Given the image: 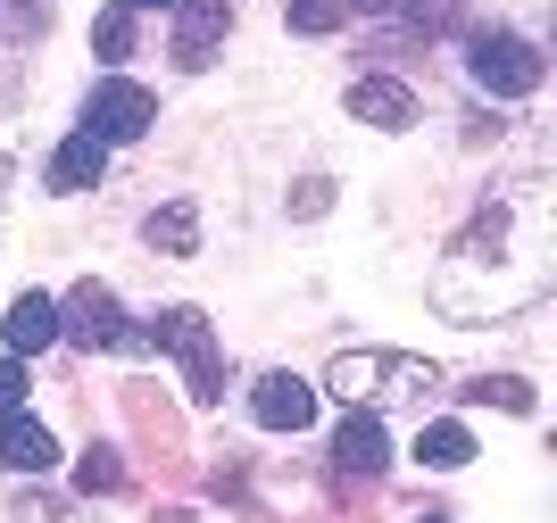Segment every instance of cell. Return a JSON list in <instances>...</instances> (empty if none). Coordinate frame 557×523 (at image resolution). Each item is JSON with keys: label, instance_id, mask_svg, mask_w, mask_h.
Instances as JSON below:
<instances>
[{"label": "cell", "instance_id": "6da1fadb", "mask_svg": "<svg viewBox=\"0 0 557 523\" xmlns=\"http://www.w3.org/2000/svg\"><path fill=\"white\" fill-rule=\"evenodd\" d=\"M557 274V200L549 183L524 175L508 191H491L483 216L449 241L442 274H433V308L458 324H499L516 308H533Z\"/></svg>", "mask_w": 557, "mask_h": 523}, {"label": "cell", "instance_id": "7a4b0ae2", "mask_svg": "<svg viewBox=\"0 0 557 523\" xmlns=\"http://www.w3.org/2000/svg\"><path fill=\"white\" fill-rule=\"evenodd\" d=\"M325 383L349 408H374V399H424V390H433V365L399 358V349H349V358H333Z\"/></svg>", "mask_w": 557, "mask_h": 523}, {"label": "cell", "instance_id": "3957f363", "mask_svg": "<svg viewBox=\"0 0 557 523\" xmlns=\"http://www.w3.org/2000/svg\"><path fill=\"white\" fill-rule=\"evenodd\" d=\"M150 341L175 349V365H184V383H191V399H200V408H216V399H225V358H216V333H209V316H200V308H166Z\"/></svg>", "mask_w": 557, "mask_h": 523}, {"label": "cell", "instance_id": "277c9868", "mask_svg": "<svg viewBox=\"0 0 557 523\" xmlns=\"http://www.w3.org/2000/svg\"><path fill=\"white\" fill-rule=\"evenodd\" d=\"M59 333H67L75 349H150V333L125 324V308H116L109 283H75L67 308H59Z\"/></svg>", "mask_w": 557, "mask_h": 523}, {"label": "cell", "instance_id": "5b68a950", "mask_svg": "<svg viewBox=\"0 0 557 523\" xmlns=\"http://www.w3.org/2000/svg\"><path fill=\"white\" fill-rule=\"evenodd\" d=\"M466 67H474V84H483L491 100H533L541 91V50L524 42V34H474Z\"/></svg>", "mask_w": 557, "mask_h": 523}, {"label": "cell", "instance_id": "8992f818", "mask_svg": "<svg viewBox=\"0 0 557 523\" xmlns=\"http://www.w3.org/2000/svg\"><path fill=\"white\" fill-rule=\"evenodd\" d=\"M159 125V100L141 84H125V75H100L92 84V100H84V134L92 141H141Z\"/></svg>", "mask_w": 557, "mask_h": 523}, {"label": "cell", "instance_id": "52a82bcc", "mask_svg": "<svg viewBox=\"0 0 557 523\" xmlns=\"http://www.w3.org/2000/svg\"><path fill=\"white\" fill-rule=\"evenodd\" d=\"M250 415L267 424V433H308V424H317V390H308L300 374H258L250 383Z\"/></svg>", "mask_w": 557, "mask_h": 523}, {"label": "cell", "instance_id": "ba28073f", "mask_svg": "<svg viewBox=\"0 0 557 523\" xmlns=\"http://www.w3.org/2000/svg\"><path fill=\"white\" fill-rule=\"evenodd\" d=\"M349 116L374 125V134H408V125H417V91L399 84V75H358V84H349Z\"/></svg>", "mask_w": 557, "mask_h": 523}, {"label": "cell", "instance_id": "9c48e42d", "mask_svg": "<svg viewBox=\"0 0 557 523\" xmlns=\"http://www.w3.org/2000/svg\"><path fill=\"white\" fill-rule=\"evenodd\" d=\"M333 465L358 474V482H374L383 465H392V440H383V415L374 408H349V424L333 433Z\"/></svg>", "mask_w": 557, "mask_h": 523}, {"label": "cell", "instance_id": "30bf717a", "mask_svg": "<svg viewBox=\"0 0 557 523\" xmlns=\"http://www.w3.org/2000/svg\"><path fill=\"white\" fill-rule=\"evenodd\" d=\"M225 34H233L225 0H184V17H175V67H209Z\"/></svg>", "mask_w": 557, "mask_h": 523}, {"label": "cell", "instance_id": "8fae6325", "mask_svg": "<svg viewBox=\"0 0 557 523\" xmlns=\"http://www.w3.org/2000/svg\"><path fill=\"white\" fill-rule=\"evenodd\" d=\"M0 465H9V474H50V465H59L50 424H34V415H0Z\"/></svg>", "mask_w": 557, "mask_h": 523}, {"label": "cell", "instance_id": "7c38bea8", "mask_svg": "<svg viewBox=\"0 0 557 523\" xmlns=\"http://www.w3.org/2000/svg\"><path fill=\"white\" fill-rule=\"evenodd\" d=\"M9 358H42L50 341H59V299H42V291H25L17 308H9Z\"/></svg>", "mask_w": 557, "mask_h": 523}, {"label": "cell", "instance_id": "4fadbf2b", "mask_svg": "<svg viewBox=\"0 0 557 523\" xmlns=\"http://www.w3.org/2000/svg\"><path fill=\"white\" fill-rule=\"evenodd\" d=\"M100 175H109V141H92V134H67L59 150H50V191H92Z\"/></svg>", "mask_w": 557, "mask_h": 523}, {"label": "cell", "instance_id": "5bb4252c", "mask_svg": "<svg viewBox=\"0 0 557 523\" xmlns=\"http://www.w3.org/2000/svg\"><path fill=\"white\" fill-rule=\"evenodd\" d=\"M466 457H474V433H466L458 415H442V424H424V433H417V465H442V474H449V465H466Z\"/></svg>", "mask_w": 557, "mask_h": 523}, {"label": "cell", "instance_id": "9a60e30c", "mask_svg": "<svg viewBox=\"0 0 557 523\" xmlns=\"http://www.w3.org/2000/svg\"><path fill=\"white\" fill-rule=\"evenodd\" d=\"M141 233H150V250H166V258H191V241H200V216H191V208L175 200V208H159V216H150Z\"/></svg>", "mask_w": 557, "mask_h": 523}, {"label": "cell", "instance_id": "2e32d148", "mask_svg": "<svg viewBox=\"0 0 557 523\" xmlns=\"http://www.w3.org/2000/svg\"><path fill=\"white\" fill-rule=\"evenodd\" d=\"M474 408H508V415H533V383L524 374H483V383L466 390Z\"/></svg>", "mask_w": 557, "mask_h": 523}, {"label": "cell", "instance_id": "e0dca14e", "mask_svg": "<svg viewBox=\"0 0 557 523\" xmlns=\"http://www.w3.org/2000/svg\"><path fill=\"white\" fill-rule=\"evenodd\" d=\"M349 9H358V0H292V9H283V25H292V34H342Z\"/></svg>", "mask_w": 557, "mask_h": 523}, {"label": "cell", "instance_id": "ac0fdd59", "mask_svg": "<svg viewBox=\"0 0 557 523\" xmlns=\"http://www.w3.org/2000/svg\"><path fill=\"white\" fill-rule=\"evenodd\" d=\"M134 17H141V9H125V0L92 17V50H100V59H134Z\"/></svg>", "mask_w": 557, "mask_h": 523}, {"label": "cell", "instance_id": "d6986e66", "mask_svg": "<svg viewBox=\"0 0 557 523\" xmlns=\"http://www.w3.org/2000/svg\"><path fill=\"white\" fill-rule=\"evenodd\" d=\"M75 482L109 499V490H125V457H116V449H84V465H75Z\"/></svg>", "mask_w": 557, "mask_h": 523}, {"label": "cell", "instance_id": "ffe728a7", "mask_svg": "<svg viewBox=\"0 0 557 523\" xmlns=\"http://www.w3.org/2000/svg\"><path fill=\"white\" fill-rule=\"evenodd\" d=\"M25 408V358H0V415Z\"/></svg>", "mask_w": 557, "mask_h": 523}, {"label": "cell", "instance_id": "44dd1931", "mask_svg": "<svg viewBox=\"0 0 557 523\" xmlns=\"http://www.w3.org/2000/svg\"><path fill=\"white\" fill-rule=\"evenodd\" d=\"M17 17H25V25H42V0H17Z\"/></svg>", "mask_w": 557, "mask_h": 523}, {"label": "cell", "instance_id": "7402d4cb", "mask_svg": "<svg viewBox=\"0 0 557 523\" xmlns=\"http://www.w3.org/2000/svg\"><path fill=\"white\" fill-rule=\"evenodd\" d=\"M125 9H175V0H125Z\"/></svg>", "mask_w": 557, "mask_h": 523}, {"label": "cell", "instance_id": "603a6c76", "mask_svg": "<svg viewBox=\"0 0 557 523\" xmlns=\"http://www.w3.org/2000/svg\"><path fill=\"white\" fill-rule=\"evenodd\" d=\"M417 523H449V515H417Z\"/></svg>", "mask_w": 557, "mask_h": 523}]
</instances>
